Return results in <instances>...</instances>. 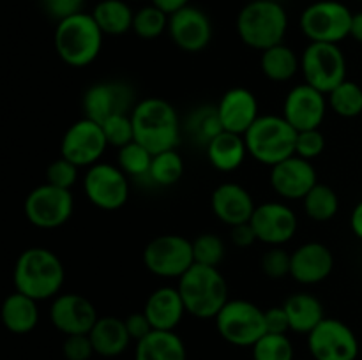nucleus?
<instances>
[{
	"mask_svg": "<svg viewBox=\"0 0 362 360\" xmlns=\"http://www.w3.org/2000/svg\"><path fill=\"white\" fill-rule=\"evenodd\" d=\"M260 69L271 81H288L300 71V59L285 42L262 52Z\"/></svg>",
	"mask_w": 362,
	"mask_h": 360,
	"instance_id": "7c9ffc66",
	"label": "nucleus"
},
{
	"mask_svg": "<svg viewBox=\"0 0 362 360\" xmlns=\"http://www.w3.org/2000/svg\"><path fill=\"white\" fill-rule=\"evenodd\" d=\"M235 28L244 44L265 52L283 42L288 30V14L276 0H251L237 14Z\"/></svg>",
	"mask_w": 362,
	"mask_h": 360,
	"instance_id": "7ed1b4c3",
	"label": "nucleus"
},
{
	"mask_svg": "<svg viewBox=\"0 0 362 360\" xmlns=\"http://www.w3.org/2000/svg\"><path fill=\"white\" fill-rule=\"evenodd\" d=\"M193 242L194 263L207 265V267H218L225 258V242L216 233H202Z\"/></svg>",
	"mask_w": 362,
	"mask_h": 360,
	"instance_id": "4c0bfd02",
	"label": "nucleus"
},
{
	"mask_svg": "<svg viewBox=\"0 0 362 360\" xmlns=\"http://www.w3.org/2000/svg\"><path fill=\"white\" fill-rule=\"evenodd\" d=\"M216 112H218L223 131L243 134V136L260 116L257 95L244 87L226 90L219 99Z\"/></svg>",
	"mask_w": 362,
	"mask_h": 360,
	"instance_id": "412c9836",
	"label": "nucleus"
},
{
	"mask_svg": "<svg viewBox=\"0 0 362 360\" xmlns=\"http://www.w3.org/2000/svg\"><path fill=\"white\" fill-rule=\"evenodd\" d=\"M184 175V159L179 152L173 148V150L161 152V154H156L152 159L151 166V180L158 186L170 187L173 184L179 182Z\"/></svg>",
	"mask_w": 362,
	"mask_h": 360,
	"instance_id": "f704fd0d",
	"label": "nucleus"
},
{
	"mask_svg": "<svg viewBox=\"0 0 362 360\" xmlns=\"http://www.w3.org/2000/svg\"><path fill=\"white\" fill-rule=\"evenodd\" d=\"M62 353L66 360H90L95 353L94 344L88 334L66 335V341L62 344Z\"/></svg>",
	"mask_w": 362,
	"mask_h": 360,
	"instance_id": "a18cd8bd",
	"label": "nucleus"
},
{
	"mask_svg": "<svg viewBox=\"0 0 362 360\" xmlns=\"http://www.w3.org/2000/svg\"><path fill=\"white\" fill-rule=\"evenodd\" d=\"M329 108L339 116L354 119L362 113V88L356 81L345 80L327 94Z\"/></svg>",
	"mask_w": 362,
	"mask_h": 360,
	"instance_id": "473e14b6",
	"label": "nucleus"
},
{
	"mask_svg": "<svg viewBox=\"0 0 362 360\" xmlns=\"http://www.w3.org/2000/svg\"><path fill=\"white\" fill-rule=\"evenodd\" d=\"M41 6L46 16L52 18L57 23L74 16V14L85 13V0H41Z\"/></svg>",
	"mask_w": 362,
	"mask_h": 360,
	"instance_id": "c03bdc74",
	"label": "nucleus"
},
{
	"mask_svg": "<svg viewBox=\"0 0 362 360\" xmlns=\"http://www.w3.org/2000/svg\"><path fill=\"white\" fill-rule=\"evenodd\" d=\"M180 296L189 314L200 320H211L228 302V284L218 267L194 263L179 279Z\"/></svg>",
	"mask_w": 362,
	"mask_h": 360,
	"instance_id": "20e7f679",
	"label": "nucleus"
},
{
	"mask_svg": "<svg viewBox=\"0 0 362 360\" xmlns=\"http://www.w3.org/2000/svg\"><path fill=\"white\" fill-rule=\"evenodd\" d=\"M168 34L182 52L198 53L211 44L214 30L207 13L189 4L177 13L170 14Z\"/></svg>",
	"mask_w": 362,
	"mask_h": 360,
	"instance_id": "a211bd4d",
	"label": "nucleus"
},
{
	"mask_svg": "<svg viewBox=\"0 0 362 360\" xmlns=\"http://www.w3.org/2000/svg\"><path fill=\"white\" fill-rule=\"evenodd\" d=\"M81 104L87 119L103 124L115 115L133 113L136 97L133 87L126 81H99L87 88Z\"/></svg>",
	"mask_w": 362,
	"mask_h": 360,
	"instance_id": "ddd939ff",
	"label": "nucleus"
},
{
	"mask_svg": "<svg viewBox=\"0 0 362 360\" xmlns=\"http://www.w3.org/2000/svg\"><path fill=\"white\" fill-rule=\"evenodd\" d=\"M317 184L315 166L299 155H292L271 168V186L283 200H304Z\"/></svg>",
	"mask_w": 362,
	"mask_h": 360,
	"instance_id": "aec40b11",
	"label": "nucleus"
},
{
	"mask_svg": "<svg viewBox=\"0 0 362 360\" xmlns=\"http://www.w3.org/2000/svg\"><path fill=\"white\" fill-rule=\"evenodd\" d=\"M103 131H105L106 141H108L110 147L122 148L124 145L134 141V127H133V119H131V113L127 115H115L112 119L105 120L101 124Z\"/></svg>",
	"mask_w": 362,
	"mask_h": 360,
	"instance_id": "58836bf2",
	"label": "nucleus"
},
{
	"mask_svg": "<svg viewBox=\"0 0 362 360\" xmlns=\"http://www.w3.org/2000/svg\"><path fill=\"white\" fill-rule=\"evenodd\" d=\"M308 349L313 360H357L359 341L352 328L341 320L325 318L308 334Z\"/></svg>",
	"mask_w": 362,
	"mask_h": 360,
	"instance_id": "4468645a",
	"label": "nucleus"
},
{
	"mask_svg": "<svg viewBox=\"0 0 362 360\" xmlns=\"http://www.w3.org/2000/svg\"><path fill=\"white\" fill-rule=\"evenodd\" d=\"M134 141L152 154L173 150L180 140V122L177 109L166 99L145 97L136 102L131 113Z\"/></svg>",
	"mask_w": 362,
	"mask_h": 360,
	"instance_id": "f03ea898",
	"label": "nucleus"
},
{
	"mask_svg": "<svg viewBox=\"0 0 362 360\" xmlns=\"http://www.w3.org/2000/svg\"><path fill=\"white\" fill-rule=\"evenodd\" d=\"M297 133L283 115H260L244 134V140L251 157L272 168L296 155Z\"/></svg>",
	"mask_w": 362,
	"mask_h": 360,
	"instance_id": "423d86ee",
	"label": "nucleus"
},
{
	"mask_svg": "<svg viewBox=\"0 0 362 360\" xmlns=\"http://www.w3.org/2000/svg\"><path fill=\"white\" fill-rule=\"evenodd\" d=\"M25 217L39 229H55L66 224L74 212V198L69 189L45 182L27 194Z\"/></svg>",
	"mask_w": 362,
	"mask_h": 360,
	"instance_id": "9d476101",
	"label": "nucleus"
},
{
	"mask_svg": "<svg viewBox=\"0 0 362 360\" xmlns=\"http://www.w3.org/2000/svg\"><path fill=\"white\" fill-rule=\"evenodd\" d=\"M290 320V330L297 334H310L325 320L324 306L311 293H296L283 304Z\"/></svg>",
	"mask_w": 362,
	"mask_h": 360,
	"instance_id": "c85d7f7f",
	"label": "nucleus"
},
{
	"mask_svg": "<svg viewBox=\"0 0 362 360\" xmlns=\"http://www.w3.org/2000/svg\"><path fill=\"white\" fill-rule=\"evenodd\" d=\"M2 321L11 334H28L39 323L37 300L20 292L11 293L2 304Z\"/></svg>",
	"mask_w": 362,
	"mask_h": 360,
	"instance_id": "cd10ccee",
	"label": "nucleus"
},
{
	"mask_svg": "<svg viewBox=\"0 0 362 360\" xmlns=\"http://www.w3.org/2000/svg\"><path fill=\"white\" fill-rule=\"evenodd\" d=\"M105 34L90 13H80L60 21L55 27L53 44L57 55L71 67H85L94 62L103 49Z\"/></svg>",
	"mask_w": 362,
	"mask_h": 360,
	"instance_id": "39448f33",
	"label": "nucleus"
},
{
	"mask_svg": "<svg viewBox=\"0 0 362 360\" xmlns=\"http://www.w3.org/2000/svg\"><path fill=\"white\" fill-rule=\"evenodd\" d=\"M325 150V136L320 129H308L297 133L296 155L313 161Z\"/></svg>",
	"mask_w": 362,
	"mask_h": 360,
	"instance_id": "37998d69",
	"label": "nucleus"
},
{
	"mask_svg": "<svg viewBox=\"0 0 362 360\" xmlns=\"http://www.w3.org/2000/svg\"><path fill=\"white\" fill-rule=\"evenodd\" d=\"M168 23L170 14L156 7L154 4H148L134 13L133 32L140 39L151 41V39H158L159 35L165 34L168 30Z\"/></svg>",
	"mask_w": 362,
	"mask_h": 360,
	"instance_id": "72a5a7b5",
	"label": "nucleus"
},
{
	"mask_svg": "<svg viewBox=\"0 0 362 360\" xmlns=\"http://www.w3.org/2000/svg\"><path fill=\"white\" fill-rule=\"evenodd\" d=\"M152 159L154 154L144 147L138 141H131V143L124 145L119 148L117 154V166L126 173L127 176H148L152 166Z\"/></svg>",
	"mask_w": 362,
	"mask_h": 360,
	"instance_id": "c9c22d12",
	"label": "nucleus"
},
{
	"mask_svg": "<svg viewBox=\"0 0 362 360\" xmlns=\"http://www.w3.org/2000/svg\"><path fill=\"white\" fill-rule=\"evenodd\" d=\"M83 191L94 207L113 212L122 208L129 200V180L119 166L95 162L85 173Z\"/></svg>",
	"mask_w": 362,
	"mask_h": 360,
	"instance_id": "f8f14e48",
	"label": "nucleus"
},
{
	"mask_svg": "<svg viewBox=\"0 0 362 360\" xmlns=\"http://www.w3.org/2000/svg\"><path fill=\"white\" fill-rule=\"evenodd\" d=\"M262 272L271 279H283L290 275L292 253H286L281 246H274L262 256Z\"/></svg>",
	"mask_w": 362,
	"mask_h": 360,
	"instance_id": "ea45409f",
	"label": "nucleus"
},
{
	"mask_svg": "<svg viewBox=\"0 0 362 360\" xmlns=\"http://www.w3.org/2000/svg\"><path fill=\"white\" fill-rule=\"evenodd\" d=\"M90 14L105 35H122L133 30L134 11L126 0H101Z\"/></svg>",
	"mask_w": 362,
	"mask_h": 360,
	"instance_id": "c756f323",
	"label": "nucleus"
},
{
	"mask_svg": "<svg viewBox=\"0 0 362 360\" xmlns=\"http://www.w3.org/2000/svg\"><path fill=\"white\" fill-rule=\"evenodd\" d=\"M189 129L193 131L194 136H200L205 141V145H207L216 134H219L223 131L216 108L198 109L193 119H191Z\"/></svg>",
	"mask_w": 362,
	"mask_h": 360,
	"instance_id": "79ce46f5",
	"label": "nucleus"
},
{
	"mask_svg": "<svg viewBox=\"0 0 362 360\" xmlns=\"http://www.w3.org/2000/svg\"><path fill=\"white\" fill-rule=\"evenodd\" d=\"M230 239H232L233 246L240 247H251L255 242H257V233H255L251 222H244V224L232 226V232H230Z\"/></svg>",
	"mask_w": 362,
	"mask_h": 360,
	"instance_id": "09e8293b",
	"label": "nucleus"
},
{
	"mask_svg": "<svg viewBox=\"0 0 362 360\" xmlns=\"http://www.w3.org/2000/svg\"><path fill=\"white\" fill-rule=\"evenodd\" d=\"M334 256L322 242H306L292 253L290 277L300 284H318L331 275Z\"/></svg>",
	"mask_w": 362,
	"mask_h": 360,
	"instance_id": "4be33fe9",
	"label": "nucleus"
},
{
	"mask_svg": "<svg viewBox=\"0 0 362 360\" xmlns=\"http://www.w3.org/2000/svg\"><path fill=\"white\" fill-rule=\"evenodd\" d=\"M214 320L218 334L239 348H253L267 334L265 311L250 300H228Z\"/></svg>",
	"mask_w": 362,
	"mask_h": 360,
	"instance_id": "0eeeda50",
	"label": "nucleus"
},
{
	"mask_svg": "<svg viewBox=\"0 0 362 360\" xmlns=\"http://www.w3.org/2000/svg\"><path fill=\"white\" fill-rule=\"evenodd\" d=\"M66 279V270L53 251L46 247H28L18 256L13 281L16 292L34 300L55 299Z\"/></svg>",
	"mask_w": 362,
	"mask_h": 360,
	"instance_id": "f257e3e1",
	"label": "nucleus"
},
{
	"mask_svg": "<svg viewBox=\"0 0 362 360\" xmlns=\"http://www.w3.org/2000/svg\"><path fill=\"white\" fill-rule=\"evenodd\" d=\"M98 320L99 314L94 304L78 293L57 295L49 307V321L66 335L88 334Z\"/></svg>",
	"mask_w": 362,
	"mask_h": 360,
	"instance_id": "6ab92c4d",
	"label": "nucleus"
},
{
	"mask_svg": "<svg viewBox=\"0 0 362 360\" xmlns=\"http://www.w3.org/2000/svg\"><path fill=\"white\" fill-rule=\"evenodd\" d=\"M134 360H187V349L175 330H154L136 342Z\"/></svg>",
	"mask_w": 362,
	"mask_h": 360,
	"instance_id": "bb28decb",
	"label": "nucleus"
},
{
	"mask_svg": "<svg viewBox=\"0 0 362 360\" xmlns=\"http://www.w3.org/2000/svg\"><path fill=\"white\" fill-rule=\"evenodd\" d=\"M354 13L338 0H318L310 4L300 14V30L310 42L339 44L350 37Z\"/></svg>",
	"mask_w": 362,
	"mask_h": 360,
	"instance_id": "6e6552de",
	"label": "nucleus"
},
{
	"mask_svg": "<svg viewBox=\"0 0 362 360\" xmlns=\"http://www.w3.org/2000/svg\"><path fill=\"white\" fill-rule=\"evenodd\" d=\"M205 147H207L209 162L223 173L239 169L250 155L243 134L230 133V131H221L216 134Z\"/></svg>",
	"mask_w": 362,
	"mask_h": 360,
	"instance_id": "393cba45",
	"label": "nucleus"
},
{
	"mask_svg": "<svg viewBox=\"0 0 362 360\" xmlns=\"http://www.w3.org/2000/svg\"><path fill=\"white\" fill-rule=\"evenodd\" d=\"M124 321H126V327H127V332H129L131 339L136 342L147 337L151 332H154V327H152V323L148 321L147 314H145L144 311L129 314Z\"/></svg>",
	"mask_w": 362,
	"mask_h": 360,
	"instance_id": "49530a36",
	"label": "nucleus"
},
{
	"mask_svg": "<svg viewBox=\"0 0 362 360\" xmlns=\"http://www.w3.org/2000/svg\"><path fill=\"white\" fill-rule=\"evenodd\" d=\"M78 168L74 162H71L69 159L62 157L55 159L53 162H49V166L46 168V182L52 184V186L60 187V189H69L76 184L78 180Z\"/></svg>",
	"mask_w": 362,
	"mask_h": 360,
	"instance_id": "a19ab883",
	"label": "nucleus"
},
{
	"mask_svg": "<svg viewBox=\"0 0 362 360\" xmlns=\"http://www.w3.org/2000/svg\"><path fill=\"white\" fill-rule=\"evenodd\" d=\"M304 212L317 222H327L338 214L339 198L331 186L317 184L303 200Z\"/></svg>",
	"mask_w": 362,
	"mask_h": 360,
	"instance_id": "2f4dec72",
	"label": "nucleus"
},
{
	"mask_svg": "<svg viewBox=\"0 0 362 360\" xmlns=\"http://www.w3.org/2000/svg\"><path fill=\"white\" fill-rule=\"evenodd\" d=\"M304 83L327 95L346 80V59L341 48L331 42H310L300 55Z\"/></svg>",
	"mask_w": 362,
	"mask_h": 360,
	"instance_id": "1a4fd4ad",
	"label": "nucleus"
},
{
	"mask_svg": "<svg viewBox=\"0 0 362 360\" xmlns=\"http://www.w3.org/2000/svg\"><path fill=\"white\" fill-rule=\"evenodd\" d=\"M144 313L147 314L154 330H175L187 311L179 288L161 286L148 295Z\"/></svg>",
	"mask_w": 362,
	"mask_h": 360,
	"instance_id": "b1692460",
	"label": "nucleus"
},
{
	"mask_svg": "<svg viewBox=\"0 0 362 360\" xmlns=\"http://www.w3.org/2000/svg\"><path fill=\"white\" fill-rule=\"evenodd\" d=\"M265 327L269 334H286L290 330V320L285 307L274 306L265 311Z\"/></svg>",
	"mask_w": 362,
	"mask_h": 360,
	"instance_id": "de8ad7c7",
	"label": "nucleus"
},
{
	"mask_svg": "<svg viewBox=\"0 0 362 360\" xmlns=\"http://www.w3.org/2000/svg\"><path fill=\"white\" fill-rule=\"evenodd\" d=\"M95 353L105 359L122 355L133 341L127 332L126 321L117 316H99L92 330L88 332Z\"/></svg>",
	"mask_w": 362,
	"mask_h": 360,
	"instance_id": "a878e982",
	"label": "nucleus"
},
{
	"mask_svg": "<svg viewBox=\"0 0 362 360\" xmlns=\"http://www.w3.org/2000/svg\"><path fill=\"white\" fill-rule=\"evenodd\" d=\"M329 108L327 95L308 83L296 85L283 102V116L296 131L320 129Z\"/></svg>",
	"mask_w": 362,
	"mask_h": 360,
	"instance_id": "f3484780",
	"label": "nucleus"
},
{
	"mask_svg": "<svg viewBox=\"0 0 362 360\" xmlns=\"http://www.w3.org/2000/svg\"><path fill=\"white\" fill-rule=\"evenodd\" d=\"M106 147H110V145L106 141L101 124L83 116V119L76 120L62 136L60 155L69 159L80 168L81 166L88 168V166L99 162Z\"/></svg>",
	"mask_w": 362,
	"mask_h": 360,
	"instance_id": "2eb2a0df",
	"label": "nucleus"
},
{
	"mask_svg": "<svg viewBox=\"0 0 362 360\" xmlns=\"http://www.w3.org/2000/svg\"><path fill=\"white\" fill-rule=\"evenodd\" d=\"M350 37L356 39L357 42L362 44V11L354 13L352 18V27H350Z\"/></svg>",
	"mask_w": 362,
	"mask_h": 360,
	"instance_id": "603ef678",
	"label": "nucleus"
},
{
	"mask_svg": "<svg viewBox=\"0 0 362 360\" xmlns=\"http://www.w3.org/2000/svg\"><path fill=\"white\" fill-rule=\"evenodd\" d=\"M211 208L219 221L232 228L250 222L257 205L246 187L240 184L225 182L212 191Z\"/></svg>",
	"mask_w": 362,
	"mask_h": 360,
	"instance_id": "5701e85b",
	"label": "nucleus"
},
{
	"mask_svg": "<svg viewBox=\"0 0 362 360\" xmlns=\"http://www.w3.org/2000/svg\"><path fill=\"white\" fill-rule=\"evenodd\" d=\"M144 263L151 274L180 279L194 265L193 242L180 235H159L145 246Z\"/></svg>",
	"mask_w": 362,
	"mask_h": 360,
	"instance_id": "9b49d317",
	"label": "nucleus"
},
{
	"mask_svg": "<svg viewBox=\"0 0 362 360\" xmlns=\"http://www.w3.org/2000/svg\"><path fill=\"white\" fill-rule=\"evenodd\" d=\"M250 222L257 239L271 247L290 242L299 226L296 212L281 201H265L257 205Z\"/></svg>",
	"mask_w": 362,
	"mask_h": 360,
	"instance_id": "dca6fc26",
	"label": "nucleus"
},
{
	"mask_svg": "<svg viewBox=\"0 0 362 360\" xmlns=\"http://www.w3.org/2000/svg\"><path fill=\"white\" fill-rule=\"evenodd\" d=\"M253 360H293V344L286 334H265L253 346Z\"/></svg>",
	"mask_w": 362,
	"mask_h": 360,
	"instance_id": "e433bc0d",
	"label": "nucleus"
},
{
	"mask_svg": "<svg viewBox=\"0 0 362 360\" xmlns=\"http://www.w3.org/2000/svg\"><path fill=\"white\" fill-rule=\"evenodd\" d=\"M151 4L165 11L166 14H173L182 9V7L189 6V0H151Z\"/></svg>",
	"mask_w": 362,
	"mask_h": 360,
	"instance_id": "8fccbe9b",
	"label": "nucleus"
},
{
	"mask_svg": "<svg viewBox=\"0 0 362 360\" xmlns=\"http://www.w3.org/2000/svg\"><path fill=\"white\" fill-rule=\"evenodd\" d=\"M350 228H352L354 235L362 240V201L354 207L352 215H350Z\"/></svg>",
	"mask_w": 362,
	"mask_h": 360,
	"instance_id": "3c124183",
	"label": "nucleus"
}]
</instances>
